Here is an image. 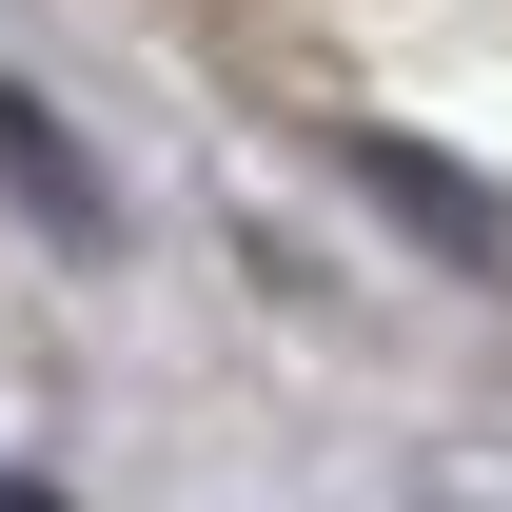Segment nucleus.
<instances>
[{
    "label": "nucleus",
    "instance_id": "f257e3e1",
    "mask_svg": "<svg viewBox=\"0 0 512 512\" xmlns=\"http://www.w3.org/2000/svg\"><path fill=\"white\" fill-rule=\"evenodd\" d=\"M375 197H414V217H434L453 256H512V217H493L473 178H453V158H394V138H375Z\"/></svg>",
    "mask_w": 512,
    "mask_h": 512
}]
</instances>
